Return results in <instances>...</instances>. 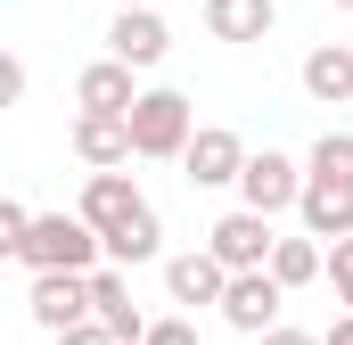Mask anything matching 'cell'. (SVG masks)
Listing matches in <instances>:
<instances>
[{
	"label": "cell",
	"instance_id": "1",
	"mask_svg": "<svg viewBox=\"0 0 353 345\" xmlns=\"http://www.w3.org/2000/svg\"><path fill=\"white\" fill-rule=\"evenodd\" d=\"M123 132H132V157H157V165H181V148H189V132H197V107L181 99V90H140L132 99V115H123Z\"/></svg>",
	"mask_w": 353,
	"mask_h": 345
},
{
	"label": "cell",
	"instance_id": "2",
	"mask_svg": "<svg viewBox=\"0 0 353 345\" xmlns=\"http://www.w3.org/2000/svg\"><path fill=\"white\" fill-rule=\"evenodd\" d=\"M17 263H33V271H74V279H83V271H99V239H90L83 214H33Z\"/></svg>",
	"mask_w": 353,
	"mask_h": 345
},
{
	"label": "cell",
	"instance_id": "3",
	"mask_svg": "<svg viewBox=\"0 0 353 345\" xmlns=\"http://www.w3.org/2000/svg\"><path fill=\"white\" fill-rule=\"evenodd\" d=\"M279 304H288V288H279L271 271H230L214 313H222L239 337H271V329H279Z\"/></svg>",
	"mask_w": 353,
	"mask_h": 345
},
{
	"label": "cell",
	"instance_id": "4",
	"mask_svg": "<svg viewBox=\"0 0 353 345\" xmlns=\"http://www.w3.org/2000/svg\"><path fill=\"white\" fill-rule=\"evenodd\" d=\"M296 197H304V165H296V157L263 148V157L239 165V206H247V214H263V222H271V214H288Z\"/></svg>",
	"mask_w": 353,
	"mask_h": 345
},
{
	"label": "cell",
	"instance_id": "5",
	"mask_svg": "<svg viewBox=\"0 0 353 345\" xmlns=\"http://www.w3.org/2000/svg\"><path fill=\"white\" fill-rule=\"evenodd\" d=\"M239 165H247V140H239L230 124H197L189 148H181L189 189H239Z\"/></svg>",
	"mask_w": 353,
	"mask_h": 345
},
{
	"label": "cell",
	"instance_id": "6",
	"mask_svg": "<svg viewBox=\"0 0 353 345\" xmlns=\"http://www.w3.org/2000/svg\"><path fill=\"white\" fill-rule=\"evenodd\" d=\"M83 288H90V321H99V329H107L115 345H140V337H148V313L132 304V279H123L115 263H99Z\"/></svg>",
	"mask_w": 353,
	"mask_h": 345
},
{
	"label": "cell",
	"instance_id": "7",
	"mask_svg": "<svg viewBox=\"0 0 353 345\" xmlns=\"http://www.w3.org/2000/svg\"><path fill=\"white\" fill-rule=\"evenodd\" d=\"M90 279V271H83ZM74 279V271H33V296H25V313L50 329V337H66V329H83L90 321V288Z\"/></svg>",
	"mask_w": 353,
	"mask_h": 345
},
{
	"label": "cell",
	"instance_id": "8",
	"mask_svg": "<svg viewBox=\"0 0 353 345\" xmlns=\"http://www.w3.org/2000/svg\"><path fill=\"white\" fill-rule=\"evenodd\" d=\"M205 255L222 263V271H263V263H271V222H263V214H247V206L222 214V222L205 230Z\"/></svg>",
	"mask_w": 353,
	"mask_h": 345
},
{
	"label": "cell",
	"instance_id": "9",
	"mask_svg": "<svg viewBox=\"0 0 353 345\" xmlns=\"http://www.w3.org/2000/svg\"><path fill=\"white\" fill-rule=\"evenodd\" d=\"M165 50H173V33H165V17L157 8H115V25H107V58L115 66H165Z\"/></svg>",
	"mask_w": 353,
	"mask_h": 345
},
{
	"label": "cell",
	"instance_id": "10",
	"mask_svg": "<svg viewBox=\"0 0 353 345\" xmlns=\"http://www.w3.org/2000/svg\"><path fill=\"white\" fill-rule=\"evenodd\" d=\"M140 206H148V197L132 189V172H90V181H83V206H74V214L90 222V239H107V230H115V222H132Z\"/></svg>",
	"mask_w": 353,
	"mask_h": 345
},
{
	"label": "cell",
	"instance_id": "11",
	"mask_svg": "<svg viewBox=\"0 0 353 345\" xmlns=\"http://www.w3.org/2000/svg\"><path fill=\"white\" fill-rule=\"evenodd\" d=\"M132 99H140V83H132V66H115V58H99V66L74 75V107H83V115H132Z\"/></svg>",
	"mask_w": 353,
	"mask_h": 345
},
{
	"label": "cell",
	"instance_id": "12",
	"mask_svg": "<svg viewBox=\"0 0 353 345\" xmlns=\"http://www.w3.org/2000/svg\"><path fill=\"white\" fill-rule=\"evenodd\" d=\"M74 157H83L90 172H123V165H132L123 115H74Z\"/></svg>",
	"mask_w": 353,
	"mask_h": 345
},
{
	"label": "cell",
	"instance_id": "13",
	"mask_svg": "<svg viewBox=\"0 0 353 345\" xmlns=\"http://www.w3.org/2000/svg\"><path fill=\"white\" fill-rule=\"evenodd\" d=\"M296 214H304V239H353V189H329V181H304V197H296Z\"/></svg>",
	"mask_w": 353,
	"mask_h": 345
},
{
	"label": "cell",
	"instance_id": "14",
	"mask_svg": "<svg viewBox=\"0 0 353 345\" xmlns=\"http://www.w3.org/2000/svg\"><path fill=\"white\" fill-rule=\"evenodd\" d=\"M279 25V0H205V33L214 41H263Z\"/></svg>",
	"mask_w": 353,
	"mask_h": 345
},
{
	"label": "cell",
	"instance_id": "15",
	"mask_svg": "<svg viewBox=\"0 0 353 345\" xmlns=\"http://www.w3.org/2000/svg\"><path fill=\"white\" fill-rule=\"evenodd\" d=\"M99 255L115 263V271H123V263H157V255H165V222H157V206H140L132 222H115V230L99 239Z\"/></svg>",
	"mask_w": 353,
	"mask_h": 345
},
{
	"label": "cell",
	"instance_id": "16",
	"mask_svg": "<svg viewBox=\"0 0 353 345\" xmlns=\"http://www.w3.org/2000/svg\"><path fill=\"white\" fill-rule=\"evenodd\" d=\"M222 263L205 255V247H189V255H173L165 263V288H173V304H222Z\"/></svg>",
	"mask_w": 353,
	"mask_h": 345
},
{
	"label": "cell",
	"instance_id": "17",
	"mask_svg": "<svg viewBox=\"0 0 353 345\" xmlns=\"http://www.w3.org/2000/svg\"><path fill=\"white\" fill-rule=\"evenodd\" d=\"M304 90H312L321 107H345L353 99V50L345 41H321V50L304 58Z\"/></svg>",
	"mask_w": 353,
	"mask_h": 345
},
{
	"label": "cell",
	"instance_id": "18",
	"mask_svg": "<svg viewBox=\"0 0 353 345\" xmlns=\"http://www.w3.org/2000/svg\"><path fill=\"white\" fill-rule=\"evenodd\" d=\"M279 288H312L321 279V239H271V263H263Z\"/></svg>",
	"mask_w": 353,
	"mask_h": 345
},
{
	"label": "cell",
	"instance_id": "19",
	"mask_svg": "<svg viewBox=\"0 0 353 345\" xmlns=\"http://www.w3.org/2000/svg\"><path fill=\"white\" fill-rule=\"evenodd\" d=\"M304 181L353 189V132H321V140H312V157H304Z\"/></svg>",
	"mask_w": 353,
	"mask_h": 345
},
{
	"label": "cell",
	"instance_id": "20",
	"mask_svg": "<svg viewBox=\"0 0 353 345\" xmlns=\"http://www.w3.org/2000/svg\"><path fill=\"white\" fill-rule=\"evenodd\" d=\"M321 271H329V288H337V304L353 313V239H337V247H321Z\"/></svg>",
	"mask_w": 353,
	"mask_h": 345
},
{
	"label": "cell",
	"instance_id": "21",
	"mask_svg": "<svg viewBox=\"0 0 353 345\" xmlns=\"http://www.w3.org/2000/svg\"><path fill=\"white\" fill-rule=\"evenodd\" d=\"M25 230H33V214H25L17 197H0V263H17V255H25Z\"/></svg>",
	"mask_w": 353,
	"mask_h": 345
},
{
	"label": "cell",
	"instance_id": "22",
	"mask_svg": "<svg viewBox=\"0 0 353 345\" xmlns=\"http://www.w3.org/2000/svg\"><path fill=\"white\" fill-rule=\"evenodd\" d=\"M140 345H205V337H197V321H181V313H173V321H148V337H140Z\"/></svg>",
	"mask_w": 353,
	"mask_h": 345
},
{
	"label": "cell",
	"instance_id": "23",
	"mask_svg": "<svg viewBox=\"0 0 353 345\" xmlns=\"http://www.w3.org/2000/svg\"><path fill=\"white\" fill-rule=\"evenodd\" d=\"M17 99H25V58L0 50V107H17Z\"/></svg>",
	"mask_w": 353,
	"mask_h": 345
},
{
	"label": "cell",
	"instance_id": "24",
	"mask_svg": "<svg viewBox=\"0 0 353 345\" xmlns=\"http://www.w3.org/2000/svg\"><path fill=\"white\" fill-rule=\"evenodd\" d=\"M58 345H115V337H107L99 321H83V329H66V337H58Z\"/></svg>",
	"mask_w": 353,
	"mask_h": 345
},
{
	"label": "cell",
	"instance_id": "25",
	"mask_svg": "<svg viewBox=\"0 0 353 345\" xmlns=\"http://www.w3.org/2000/svg\"><path fill=\"white\" fill-rule=\"evenodd\" d=\"M255 345H321L312 329H271V337H255Z\"/></svg>",
	"mask_w": 353,
	"mask_h": 345
},
{
	"label": "cell",
	"instance_id": "26",
	"mask_svg": "<svg viewBox=\"0 0 353 345\" xmlns=\"http://www.w3.org/2000/svg\"><path fill=\"white\" fill-rule=\"evenodd\" d=\"M321 345H353V313H345V321H329V337H321Z\"/></svg>",
	"mask_w": 353,
	"mask_h": 345
},
{
	"label": "cell",
	"instance_id": "27",
	"mask_svg": "<svg viewBox=\"0 0 353 345\" xmlns=\"http://www.w3.org/2000/svg\"><path fill=\"white\" fill-rule=\"evenodd\" d=\"M115 8H157V0H115Z\"/></svg>",
	"mask_w": 353,
	"mask_h": 345
},
{
	"label": "cell",
	"instance_id": "28",
	"mask_svg": "<svg viewBox=\"0 0 353 345\" xmlns=\"http://www.w3.org/2000/svg\"><path fill=\"white\" fill-rule=\"evenodd\" d=\"M337 8H353V0H337Z\"/></svg>",
	"mask_w": 353,
	"mask_h": 345
}]
</instances>
